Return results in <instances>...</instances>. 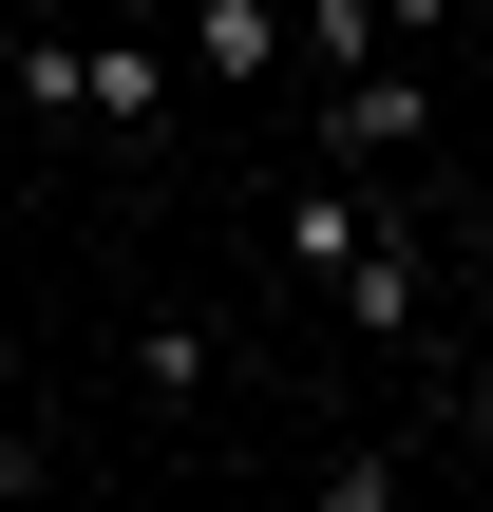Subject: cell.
Listing matches in <instances>:
<instances>
[{"label":"cell","instance_id":"1","mask_svg":"<svg viewBox=\"0 0 493 512\" xmlns=\"http://www.w3.org/2000/svg\"><path fill=\"white\" fill-rule=\"evenodd\" d=\"M285 285H323L361 342H399L418 323V228H380L361 190H285Z\"/></svg>","mask_w":493,"mask_h":512},{"label":"cell","instance_id":"2","mask_svg":"<svg viewBox=\"0 0 493 512\" xmlns=\"http://www.w3.org/2000/svg\"><path fill=\"white\" fill-rule=\"evenodd\" d=\"M437 133V57L399 38V57H361V76H323V152H418Z\"/></svg>","mask_w":493,"mask_h":512},{"label":"cell","instance_id":"3","mask_svg":"<svg viewBox=\"0 0 493 512\" xmlns=\"http://www.w3.org/2000/svg\"><path fill=\"white\" fill-rule=\"evenodd\" d=\"M190 76L209 95H266L285 76V0H190Z\"/></svg>","mask_w":493,"mask_h":512},{"label":"cell","instance_id":"4","mask_svg":"<svg viewBox=\"0 0 493 512\" xmlns=\"http://www.w3.org/2000/svg\"><path fill=\"white\" fill-rule=\"evenodd\" d=\"M76 95H95L114 133H152V114H171V57H152V38H76Z\"/></svg>","mask_w":493,"mask_h":512},{"label":"cell","instance_id":"5","mask_svg":"<svg viewBox=\"0 0 493 512\" xmlns=\"http://www.w3.org/2000/svg\"><path fill=\"white\" fill-rule=\"evenodd\" d=\"M304 57H323V76H361V57H399V19H380V0H304Z\"/></svg>","mask_w":493,"mask_h":512},{"label":"cell","instance_id":"6","mask_svg":"<svg viewBox=\"0 0 493 512\" xmlns=\"http://www.w3.org/2000/svg\"><path fill=\"white\" fill-rule=\"evenodd\" d=\"M209 361H228L209 323H152V342H133V380H152V399H209Z\"/></svg>","mask_w":493,"mask_h":512},{"label":"cell","instance_id":"7","mask_svg":"<svg viewBox=\"0 0 493 512\" xmlns=\"http://www.w3.org/2000/svg\"><path fill=\"white\" fill-rule=\"evenodd\" d=\"M380 19H399V38H437V19H456V0H380Z\"/></svg>","mask_w":493,"mask_h":512},{"label":"cell","instance_id":"8","mask_svg":"<svg viewBox=\"0 0 493 512\" xmlns=\"http://www.w3.org/2000/svg\"><path fill=\"white\" fill-rule=\"evenodd\" d=\"M475 399H493V304H475Z\"/></svg>","mask_w":493,"mask_h":512},{"label":"cell","instance_id":"9","mask_svg":"<svg viewBox=\"0 0 493 512\" xmlns=\"http://www.w3.org/2000/svg\"><path fill=\"white\" fill-rule=\"evenodd\" d=\"M0 418H19V361H0Z\"/></svg>","mask_w":493,"mask_h":512},{"label":"cell","instance_id":"10","mask_svg":"<svg viewBox=\"0 0 493 512\" xmlns=\"http://www.w3.org/2000/svg\"><path fill=\"white\" fill-rule=\"evenodd\" d=\"M475 19H493V0H475Z\"/></svg>","mask_w":493,"mask_h":512}]
</instances>
